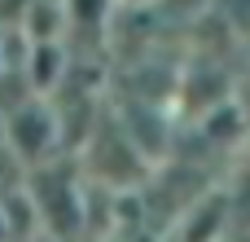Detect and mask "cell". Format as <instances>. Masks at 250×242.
Here are the masks:
<instances>
[{"instance_id": "6da1fadb", "label": "cell", "mask_w": 250, "mask_h": 242, "mask_svg": "<svg viewBox=\"0 0 250 242\" xmlns=\"http://www.w3.org/2000/svg\"><path fill=\"white\" fill-rule=\"evenodd\" d=\"M119 4H127V9H132V4H136V9H145V4H163V0H119Z\"/></svg>"}]
</instances>
